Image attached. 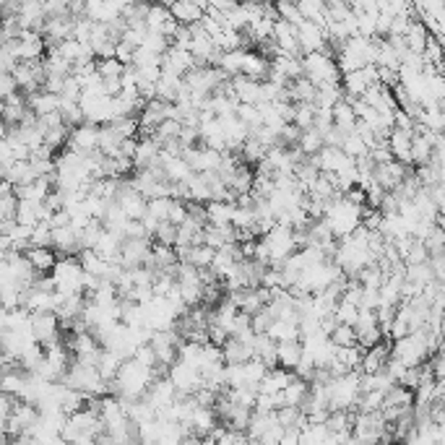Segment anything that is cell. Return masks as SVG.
<instances>
[{
    "instance_id": "14",
    "label": "cell",
    "mask_w": 445,
    "mask_h": 445,
    "mask_svg": "<svg viewBox=\"0 0 445 445\" xmlns=\"http://www.w3.org/2000/svg\"><path fill=\"white\" fill-rule=\"evenodd\" d=\"M302 338H289V341H279V365L287 370H294L302 359Z\"/></svg>"
},
{
    "instance_id": "6",
    "label": "cell",
    "mask_w": 445,
    "mask_h": 445,
    "mask_svg": "<svg viewBox=\"0 0 445 445\" xmlns=\"http://www.w3.org/2000/svg\"><path fill=\"white\" fill-rule=\"evenodd\" d=\"M273 39H276V44L282 47V53L302 55V47H300V26H297V24L284 21V19H276Z\"/></svg>"
},
{
    "instance_id": "7",
    "label": "cell",
    "mask_w": 445,
    "mask_h": 445,
    "mask_svg": "<svg viewBox=\"0 0 445 445\" xmlns=\"http://www.w3.org/2000/svg\"><path fill=\"white\" fill-rule=\"evenodd\" d=\"M196 66H198L196 55L190 53L188 47H177V44H172V47L164 53L162 68H167V71H174V73H180V76L190 73Z\"/></svg>"
},
{
    "instance_id": "24",
    "label": "cell",
    "mask_w": 445,
    "mask_h": 445,
    "mask_svg": "<svg viewBox=\"0 0 445 445\" xmlns=\"http://www.w3.org/2000/svg\"><path fill=\"white\" fill-rule=\"evenodd\" d=\"M297 146L302 149L307 156H313V154H318L323 146H326V141H323V133L318 131V128H307V131H302V136H300V141H297Z\"/></svg>"
},
{
    "instance_id": "5",
    "label": "cell",
    "mask_w": 445,
    "mask_h": 445,
    "mask_svg": "<svg viewBox=\"0 0 445 445\" xmlns=\"http://www.w3.org/2000/svg\"><path fill=\"white\" fill-rule=\"evenodd\" d=\"M406 174H409V164L399 162V159H391V162H383L375 167V180H378V185H383L385 190L401 188Z\"/></svg>"
},
{
    "instance_id": "17",
    "label": "cell",
    "mask_w": 445,
    "mask_h": 445,
    "mask_svg": "<svg viewBox=\"0 0 445 445\" xmlns=\"http://www.w3.org/2000/svg\"><path fill=\"white\" fill-rule=\"evenodd\" d=\"M164 170H167V180L170 183H188L196 174V170L190 167V162L185 156H172L170 162L164 164Z\"/></svg>"
},
{
    "instance_id": "22",
    "label": "cell",
    "mask_w": 445,
    "mask_h": 445,
    "mask_svg": "<svg viewBox=\"0 0 445 445\" xmlns=\"http://www.w3.org/2000/svg\"><path fill=\"white\" fill-rule=\"evenodd\" d=\"M214 255H217V248H211V245H206V242H201V245H193V248L188 250V255H185L183 261L193 263V266H198V269H211Z\"/></svg>"
},
{
    "instance_id": "34",
    "label": "cell",
    "mask_w": 445,
    "mask_h": 445,
    "mask_svg": "<svg viewBox=\"0 0 445 445\" xmlns=\"http://www.w3.org/2000/svg\"><path fill=\"white\" fill-rule=\"evenodd\" d=\"M115 57H118V60H122L125 66H133V57H136V47H131L128 42H122V39H120L118 47H115Z\"/></svg>"
},
{
    "instance_id": "21",
    "label": "cell",
    "mask_w": 445,
    "mask_h": 445,
    "mask_svg": "<svg viewBox=\"0 0 445 445\" xmlns=\"http://www.w3.org/2000/svg\"><path fill=\"white\" fill-rule=\"evenodd\" d=\"M269 334H271L276 341L302 338V334H300V320H289V318H276V320H273V326L269 328Z\"/></svg>"
},
{
    "instance_id": "10",
    "label": "cell",
    "mask_w": 445,
    "mask_h": 445,
    "mask_svg": "<svg viewBox=\"0 0 445 445\" xmlns=\"http://www.w3.org/2000/svg\"><path fill=\"white\" fill-rule=\"evenodd\" d=\"M170 8H172L174 19H177L180 24H185V26L198 24L203 16H206V8H203L198 0H174Z\"/></svg>"
},
{
    "instance_id": "26",
    "label": "cell",
    "mask_w": 445,
    "mask_h": 445,
    "mask_svg": "<svg viewBox=\"0 0 445 445\" xmlns=\"http://www.w3.org/2000/svg\"><path fill=\"white\" fill-rule=\"evenodd\" d=\"M276 3V13H279V19L284 21H292V24H300L305 21L302 11H300V6H297V0H273Z\"/></svg>"
},
{
    "instance_id": "27",
    "label": "cell",
    "mask_w": 445,
    "mask_h": 445,
    "mask_svg": "<svg viewBox=\"0 0 445 445\" xmlns=\"http://www.w3.org/2000/svg\"><path fill=\"white\" fill-rule=\"evenodd\" d=\"M331 338H334V344H336V347H354V344H359L357 328L349 326V323H338V326L334 328Z\"/></svg>"
},
{
    "instance_id": "32",
    "label": "cell",
    "mask_w": 445,
    "mask_h": 445,
    "mask_svg": "<svg viewBox=\"0 0 445 445\" xmlns=\"http://www.w3.org/2000/svg\"><path fill=\"white\" fill-rule=\"evenodd\" d=\"M188 217H190V211H188V201H183V198H172V208H170V221L180 227V224H183Z\"/></svg>"
},
{
    "instance_id": "3",
    "label": "cell",
    "mask_w": 445,
    "mask_h": 445,
    "mask_svg": "<svg viewBox=\"0 0 445 445\" xmlns=\"http://www.w3.org/2000/svg\"><path fill=\"white\" fill-rule=\"evenodd\" d=\"M99 131H102V125H94V122H81L76 128H71L68 149H73L78 154L99 152Z\"/></svg>"
},
{
    "instance_id": "9",
    "label": "cell",
    "mask_w": 445,
    "mask_h": 445,
    "mask_svg": "<svg viewBox=\"0 0 445 445\" xmlns=\"http://www.w3.org/2000/svg\"><path fill=\"white\" fill-rule=\"evenodd\" d=\"M261 84L263 81H255V78L245 76V73H237L232 76V87H235V97L245 105H258L261 102Z\"/></svg>"
},
{
    "instance_id": "16",
    "label": "cell",
    "mask_w": 445,
    "mask_h": 445,
    "mask_svg": "<svg viewBox=\"0 0 445 445\" xmlns=\"http://www.w3.org/2000/svg\"><path fill=\"white\" fill-rule=\"evenodd\" d=\"M208 224L214 227H227L232 224V214H235V203H227V201H208Z\"/></svg>"
},
{
    "instance_id": "2",
    "label": "cell",
    "mask_w": 445,
    "mask_h": 445,
    "mask_svg": "<svg viewBox=\"0 0 445 445\" xmlns=\"http://www.w3.org/2000/svg\"><path fill=\"white\" fill-rule=\"evenodd\" d=\"M32 334L39 344H50L60 338V315L55 310H42V313H32Z\"/></svg>"
},
{
    "instance_id": "33",
    "label": "cell",
    "mask_w": 445,
    "mask_h": 445,
    "mask_svg": "<svg viewBox=\"0 0 445 445\" xmlns=\"http://www.w3.org/2000/svg\"><path fill=\"white\" fill-rule=\"evenodd\" d=\"M16 91H21L16 76H13V73H0V94H3V99L16 94Z\"/></svg>"
},
{
    "instance_id": "31",
    "label": "cell",
    "mask_w": 445,
    "mask_h": 445,
    "mask_svg": "<svg viewBox=\"0 0 445 445\" xmlns=\"http://www.w3.org/2000/svg\"><path fill=\"white\" fill-rule=\"evenodd\" d=\"M154 239H156V242H164V245H174V242H177V224H172L170 219L159 221V227L154 232Z\"/></svg>"
},
{
    "instance_id": "4",
    "label": "cell",
    "mask_w": 445,
    "mask_h": 445,
    "mask_svg": "<svg viewBox=\"0 0 445 445\" xmlns=\"http://www.w3.org/2000/svg\"><path fill=\"white\" fill-rule=\"evenodd\" d=\"M300 47H302V55L305 53H315V50H323V53H331L328 47V32L326 26H320V24L310 21V19H305L300 24Z\"/></svg>"
},
{
    "instance_id": "11",
    "label": "cell",
    "mask_w": 445,
    "mask_h": 445,
    "mask_svg": "<svg viewBox=\"0 0 445 445\" xmlns=\"http://www.w3.org/2000/svg\"><path fill=\"white\" fill-rule=\"evenodd\" d=\"M255 357L263 359L269 367H279V341L271 334H255Z\"/></svg>"
},
{
    "instance_id": "18",
    "label": "cell",
    "mask_w": 445,
    "mask_h": 445,
    "mask_svg": "<svg viewBox=\"0 0 445 445\" xmlns=\"http://www.w3.org/2000/svg\"><path fill=\"white\" fill-rule=\"evenodd\" d=\"M310 380H302V378H294L287 388L282 391V401L284 403H292V406H302L305 399L310 396Z\"/></svg>"
},
{
    "instance_id": "8",
    "label": "cell",
    "mask_w": 445,
    "mask_h": 445,
    "mask_svg": "<svg viewBox=\"0 0 445 445\" xmlns=\"http://www.w3.org/2000/svg\"><path fill=\"white\" fill-rule=\"evenodd\" d=\"M412 141H414V131H406V128H393L391 136H388V146H391L393 156H396L399 162L409 164V167H414Z\"/></svg>"
},
{
    "instance_id": "15",
    "label": "cell",
    "mask_w": 445,
    "mask_h": 445,
    "mask_svg": "<svg viewBox=\"0 0 445 445\" xmlns=\"http://www.w3.org/2000/svg\"><path fill=\"white\" fill-rule=\"evenodd\" d=\"M357 112H354V105L349 99H341L336 107H334V125L341 128L344 133H352L357 128Z\"/></svg>"
},
{
    "instance_id": "28",
    "label": "cell",
    "mask_w": 445,
    "mask_h": 445,
    "mask_svg": "<svg viewBox=\"0 0 445 445\" xmlns=\"http://www.w3.org/2000/svg\"><path fill=\"white\" fill-rule=\"evenodd\" d=\"M97 68H99V76L102 78H120L125 73V63L118 60V57H99L97 60Z\"/></svg>"
},
{
    "instance_id": "23",
    "label": "cell",
    "mask_w": 445,
    "mask_h": 445,
    "mask_svg": "<svg viewBox=\"0 0 445 445\" xmlns=\"http://www.w3.org/2000/svg\"><path fill=\"white\" fill-rule=\"evenodd\" d=\"M242 162L248 164H261L263 159H266V154H269V146L266 143H261L255 136H248V141L242 143Z\"/></svg>"
},
{
    "instance_id": "29",
    "label": "cell",
    "mask_w": 445,
    "mask_h": 445,
    "mask_svg": "<svg viewBox=\"0 0 445 445\" xmlns=\"http://www.w3.org/2000/svg\"><path fill=\"white\" fill-rule=\"evenodd\" d=\"M315 112H318L315 102H297V115H294V122H297L302 131H307V128H313V125H315Z\"/></svg>"
},
{
    "instance_id": "20",
    "label": "cell",
    "mask_w": 445,
    "mask_h": 445,
    "mask_svg": "<svg viewBox=\"0 0 445 445\" xmlns=\"http://www.w3.org/2000/svg\"><path fill=\"white\" fill-rule=\"evenodd\" d=\"M430 29L424 26V21H417V19H412V24H409V32H406V42H409V50H414V53H424V47H427V42H430Z\"/></svg>"
},
{
    "instance_id": "30",
    "label": "cell",
    "mask_w": 445,
    "mask_h": 445,
    "mask_svg": "<svg viewBox=\"0 0 445 445\" xmlns=\"http://www.w3.org/2000/svg\"><path fill=\"white\" fill-rule=\"evenodd\" d=\"M170 208H172V196L149 198V214H152V217H156L159 221L170 219Z\"/></svg>"
},
{
    "instance_id": "12",
    "label": "cell",
    "mask_w": 445,
    "mask_h": 445,
    "mask_svg": "<svg viewBox=\"0 0 445 445\" xmlns=\"http://www.w3.org/2000/svg\"><path fill=\"white\" fill-rule=\"evenodd\" d=\"M253 344H255V341H242V338H237V336H229L227 341L221 344L227 365H229V362H248V359L255 357V349H253Z\"/></svg>"
},
{
    "instance_id": "13",
    "label": "cell",
    "mask_w": 445,
    "mask_h": 445,
    "mask_svg": "<svg viewBox=\"0 0 445 445\" xmlns=\"http://www.w3.org/2000/svg\"><path fill=\"white\" fill-rule=\"evenodd\" d=\"M221 422L219 419V414H217V409L214 406H201L198 403L196 406V412H193V417H190V424H193V433H198L201 437H206L217 424Z\"/></svg>"
},
{
    "instance_id": "1",
    "label": "cell",
    "mask_w": 445,
    "mask_h": 445,
    "mask_svg": "<svg viewBox=\"0 0 445 445\" xmlns=\"http://www.w3.org/2000/svg\"><path fill=\"white\" fill-rule=\"evenodd\" d=\"M302 68L305 76L313 81L315 87H323V84H334L341 81V68H338L336 57H331V53L323 50H315V53H305L302 55Z\"/></svg>"
},
{
    "instance_id": "19",
    "label": "cell",
    "mask_w": 445,
    "mask_h": 445,
    "mask_svg": "<svg viewBox=\"0 0 445 445\" xmlns=\"http://www.w3.org/2000/svg\"><path fill=\"white\" fill-rule=\"evenodd\" d=\"M26 258L32 261V266L37 269L39 273H47L55 269V263H57V258H55V250L53 248H37V245H32V248L26 250Z\"/></svg>"
},
{
    "instance_id": "25",
    "label": "cell",
    "mask_w": 445,
    "mask_h": 445,
    "mask_svg": "<svg viewBox=\"0 0 445 445\" xmlns=\"http://www.w3.org/2000/svg\"><path fill=\"white\" fill-rule=\"evenodd\" d=\"M341 149H344L349 156H354V159H359V156H367V154H370L367 141H365V138H362L357 131H352V133H347V136H344Z\"/></svg>"
}]
</instances>
